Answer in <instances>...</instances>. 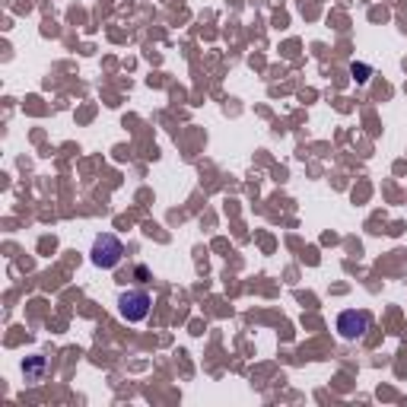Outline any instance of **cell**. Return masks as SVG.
<instances>
[{"mask_svg": "<svg viewBox=\"0 0 407 407\" xmlns=\"http://www.w3.org/2000/svg\"><path fill=\"white\" fill-rule=\"evenodd\" d=\"M121 258H124V242H121V239L112 236V232L96 236L92 251H89V261L96 264V268L109 271V268H115V264H121Z\"/></svg>", "mask_w": 407, "mask_h": 407, "instance_id": "cell-1", "label": "cell"}, {"mask_svg": "<svg viewBox=\"0 0 407 407\" xmlns=\"http://www.w3.org/2000/svg\"><path fill=\"white\" fill-rule=\"evenodd\" d=\"M150 305H153V299L146 290H124L121 296H118V312H121V318L131 325L143 322V318L150 315Z\"/></svg>", "mask_w": 407, "mask_h": 407, "instance_id": "cell-2", "label": "cell"}, {"mask_svg": "<svg viewBox=\"0 0 407 407\" xmlns=\"http://www.w3.org/2000/svg\"><path fill=\"white\" fill-rule=\"evenodd\" d=\"M369 325H372L369 312L347 309V312H340V315H337V335L344 340H359L366 331H369Z\"/></svg>", "mask_w": 407, "mask_h": 407, "instance_id": "cell-3", "label": "cell"}, {"mask_svg": "<svg viewBox=\"0 0 407 407\" xmlns=\"http://www.w3.org/2000/svg\"><path fill=\"white\" fill-rule=\"evenodd\" d=\"M45 369H48L45 357H32V359H26V363H23V372H26V379H29V382H38V379L45 376Z\"/></svg>", "mask_w": 407, "mask_h": 407, "instance_id": "cell-4", "label": "cell"}, {"mask_svg": "<svg viewBox=\"0 0 407 407\" xmlns=\"http://www.w3.org/2000/svg\"><path fill=\"white\" fill-rule=\"evenodd\" d=\"M353 77H357L359 83H366V80H369V67H366V64H353Z\"/></svg>", "mask_w": 407, "mask_h": 407, "instance_id": "cell-5", "label": "cell"}, {"mask_svg": "<svg viewBox=\"0 0 407 407\" xmlns=\"http://www.w3.org/2000/svg\"><path fill=\"white\" fill-rule=\"evenodd\" d=\"M134 273H137V277H140V280H146V277H150V271H146V268H143V264H137V271H134Z\"/></svg>", "mask_w": 407, "mask_h": 407, "instance_id": "cell-6", "label": "cell"}]
</instances>
